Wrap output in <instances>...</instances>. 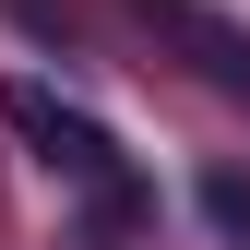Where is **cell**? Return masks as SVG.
<instances>
[{
	"mask_svg": "<svg viewBox=\"0 0 250 250\" xmlns=\"http://www.w3.org/2000/svg\"><path fill=\"white\" fill-rule=\"evenodd\" d=\"M0 119L36 143V167H48V179L96 191V214H107V227H131V167H119V143H107L72 96H48V83H0Z\"/></svg>",
	"mask_w": 250,
	"mask_h": 250,
	"instance_id": "cell-1",
	"label": "cell"
},
{
	"mask_svg": "<svg viewBox=\"0 0 250 250\" xmlns=\"http://www.w3.org/2000/svg\"><path fill=\"white\" fill-rule=\"evenodd\" d=\"M131 12L155 24V36H179V48H191V60H203V83L250 96V36H238L227 12H203V0H131Z\"/></svg>",
	"mask_w": 250,
	"mask_h": 250,
	"instance_id": "cell-2",
	"label": "cell"
}]
</instances>
